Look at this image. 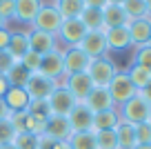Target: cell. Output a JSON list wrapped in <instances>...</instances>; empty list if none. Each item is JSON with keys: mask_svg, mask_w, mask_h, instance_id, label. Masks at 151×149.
Segmentation results:
<instances>
[{"mask_svg": "<svg viewBox=\"0 0 151 149\" xmlns=\"http://www.w3.org/2000/svg\"><path fill=\"white\" fill-rule=\"evenodd\" d=\"M120 114V120L124 122H131V125H140V122H147L151 116V105L147 103L140 93H136L133 98H129L124 105L118 107Z\"/></svg>", "mask_w": 151, "mask_h": 149, "instance_id": "6da1fadb", "label": "cell"}, {"mask_svg": "<svg viewBox=\"0 0 151 149\" xmlns=\"http://www.w3.org/2000/svg\"><path fill=\"white\" fill-rule=\"evenodd\" d=\"M107 91H109V96H111L113 105H116V107H120V105L127 103L129 98L136 96L138 89L131 85V80H129L127 71H120V69H118V71H116V76L111 78V82H109Z\"/></svg>", "mask_w": 151, "mask_h": 149, "instance_id": "7a4b0ae2", "label": "cell"}, {"mask_svg": "<svg viewBox=\"0 0 151 149\" xmlns=\"http://www.w3.org/2000/svg\"><path fill=\"white\" fill-rule=\"evenodd\" d=\"M116 71H118V67L113 65V60H109L107 56L91 58L89 67H87V74H89L93 87H109V82L116 76Z\"/></svg>", "mask_w": 151, "mask_h": 149, "instance_id": "3957f363", "label": "cell"}, {"mask_svg": "<svg viewBox=\"0 0 151 149\" xmlns=\"http://www.w3.org/2000/svg\"><path fill=\"white\" fill-rule=\"evenodd\" d=\"M60 25H62V16L58 14V9L53 5H42L40 11L36 14L31 27L36 31H45V33H51V36H58L60 31Z\"/></svg>", "mask_w": 151, "mask_h": 149, "instance_id": "277c9868", "label": "cell"}, {"mask_svg": "<svg viewBox=\"0 0 151 149\" xmlns=\"http://www.w3.org/2000/svg\"><path fill=\"white\" fill-rule=\"evenodd\" d=\"M47 103H49V111H51V116H69L71 109L76 107V98L71 96V91L65 87V85H58L56 89L51 91V96L47 98Z\"/></svg>", "mask_w": 151, "mask_h": 149, "instance_id": "5b68a950", "label": "cell"}, {"mask_svg": "<svg viewBox=\"0 0 151 149\" xmlns=\"http://www.w3.org/2000/svg\"><path fill=\"white\" fill-rule=\"evenodd\" d=\"M56 87H58V82L53 78H49L45 74H31L27 85H24V91L29 93L31 100H47Z\"/></svg>", "mask_w": 151, "mask_h": 149, "instance_id": "8992f818", "label": "cell"}, {"mask_svg": "<svg viewBox=\"0 0 151 149\" xmlns=\"http://www.w3.org/2000/svg\"><path fill=\"white\" fill-rule=\"evenodd\" d=\"M38 74H45L49 78H53L58 85H62V80L67 78L65 74V62H62V51L60 49H53V51L45 54L42 60H40V71Z\"/></svg>", "mask_w": 151, "mask_h": 149, "instance_id": "52a82bcc", "label": "cell"}, {"mask_svg": "<svg viewBox=\"0 0 151 149\" xmlns=\"http://www.w3.org/2000/svg\"><path fill=\"white\" fill-rule=\"evenodd\" d=\"M85 33H87V27L82 25L80 18H69V20H62L56 38H60L67 47H78L80 40L85 38Z\"/></svg>", "mask_w": 151, "mask_h": 149, "instance_id": "ba28073f", "label": "cell"}, {"mask_svg": "<svg viewBox=\"0 0 151 149\" xmlns=\"http://www.w3.org/2000/svg\"><path fill=\"white\" fill-rule=\"evenodd\" d=\"M62 62H65V74L71 76V74H82L87 71L91 58L82 51L80 47H67L62 51Z\"/></svg>", "mask_w": 151, "mask_h": 149, "instance_id": "9c48e42d", "label": "cell"}, {"mask_svg": "<svg viewBox=\"0 0 151 149\" xmlns=\"http://www.w3.org/2000/svg\"><path fill=\"white\" fill-rule=\"evenodd\" d=\"M62 85L71 91V96L76 98V103H85V98L89 96V91L93 89V82H91V78H89L87 71L67 76V78L62 80Z\"/></svg>", "mask_w": 151, "mask_h": 149, "instance_id": "30bf717a", "label": "cell"}, {"mask_svg": "<svg viewBox=\"0 0 151 149\" xmlns=\"http://www.w3.org/2000/svg\"><path fill=\"white\" fill-rule=\"evenodd\" d=\"M89 58H102L107 56V40H104V31H87L85 38L78 45Z\"/></svg>", "mask_w": 151, "mask_h": 149, "instance_id": "8fae6325", "label": "cell"}, {"mask_svg": "<svg viewBox=\"0 0 151 149\" xmlns=\"http://www.w3.org/2000/svg\"><path fill=\"white\" fill-rule=\"evenodd\" d=\"M67 120H69L73 131H91V127H93V111L85 103H78L71 109V114L67 116Z\"/></svg>", "mask_w": 151, "mask_h": 149, "instance_id": "7c38bea8", "label": "cell"}, {"mask_svg": "<svg viewBox=\"0 0 151 149\" xmlns=\"http://www.w3.org/2000/svg\"><path fill=\"white\" fill-rule=\"evenodd\" d=\"M104 40H107L109 51H124L131 47V36H129V27H113L104 29Z\"/></svg>", "mask_w": 151, "mask_h": 149, "instance_id": "4fadbf2b", "label": "cell"}, {"mask_svg": "<svg viewBox=\"0 0 151 149\" xmlns=\"http://www.w3.org/2000/svg\"><path fill=\"white\" fill-rule=\"evenodd\" d=\"M85 105L93 114L107 111V109H116V105H113V100H111V96H109L107 87H93L89 91V96L85 98Z\"/></svg>", "mask_w": 151, "mask_h": 149, "instance_id": "5bb4252c", "label": "cell"}, {"mask_svg": "<svg viewBox=\"0 0 151 149\" xmlns=\"http://www.w3.org/2000/svg\"><path fill=\"white\" fill-rule=\"evenodd\" d=\"M133 47H145L151 40V18H138L127 25Z\"/></svg>", "mask_w": 151, "mask_h": 149, "instance_id": "9a60e30c", "label": "cell"}, {"mask_svg": "<svg viewBox=\"0 0 151 149\" xmlns=\"http://www.w3.org/2000/svg\"><path fill=\"white\" fill-rule=\"evenodd\" d=\"M58 49L56 47V36L51 33H45V31H29V51H36L38 56H45V54Z\"/></svg>", "mask_w": 151, "mask_h": 149, "instance_id": "2e32d148", "label": "cell"}, {"mask_svg": "<svg viewBox=\"0 0 151 149\" xmlns=\"http://www.w3.org/2000/svg\"><path fill=\"white\" fill-rule=\"evenodd\" d=\"M45 134L58 142V140H69V138H71V134H73V129H71L69 120H67L65 116H49Z\"/></svg>", "mask_w": 151, "mask_h": 149, "instance_id": "e0dca14e", "label": "cell"}, {"mask_svg": "<svg viewBox=\"0 0 151 149\" xmlns=\"http://www.w3.org/2000/svg\"><path fill=\"white\" fill-rule=\"evenodd\" d=\"M2 100H5V105L9 107V111H24V109L29 107V93L24 91V87H9L7 89V93L2 96Z\"/></svg>", "mask_w": 151, "mask_h": 149, "instance_id": "ac0fdd59", "label": "cell"}, {"mask_svg": "<svg viewBox=\"0 0 151 149\" xmlns=\"http://www.w3.org/2000/svg\"><path fill=\"white\" fill-rule=\"evenodd\" d=\"M102 22H104V29H113V27H127L131 20L120 5H107L102 9Z\"/></svg>", "mask_w": 151, "mask_h": 149, "instance_id": "d6986e66", "label": "cell"}, {"mask_svg": "<svg viewBox=\"0 0 151 149\" xmlns=\"http://www.w3.org/2000/svg\"><path fill=\"white\" fill-rule=\"evenodd\" d=\"M16 2V11H14V18L20 20V22H33L36 14L40 11L42 2L40 0H14Z\"/></svg>", "mask_w": 151, "mask_h": 149, "instance_id": "ffe728a7", "label": "cell"}, {"mask_svg": "<svg viewBox=\"0 0 151 149\" xmlns=\"http://www.w3.org/2000/svg\"><path fill=\"white\" fill-rule=\"evenodd\" d=\"M120 122V114L118 107L116 109H107V111L93 114V127L91 131H107V129H116V125Z\"/></svg>", "mask_w": 151, "mask_h": 149, "instance_id": "44dd1931", "label": "cell"}, {"mask_svg": "<svg viewBox=\"0 0 151 149\" xmlns=\"http://www.w3.org/2000/svg\"><path fill=\"white\" fill-rule=\"evenodd\" d=\"M7 51L11 54L14 60H20V58L29 51V33H24V31H11Z\"/></svg>", "mask_w": 151, "mask_h": 149, "instance_id": "7402d4cb", "label": "cell"}, {"mask_svg": "<svg viewBox=\"0 0 151 149\" xmlns=\"http://www.w3.org/2000/svg\"><path fill=\"white\" fill-rule=\"evenodd\" d=\"M113 131H116V138H118V149H133L136 147V131H133L131 122L120 120Z\"/></svg>", "mask_w": 151, "mask_h": 149, "instance_id": "603a6c76", "label": "cell"}, {"mask_svg": "<svg viewBox=\"0 0 151 149\" xmlns=\"http://www.w3.org/2000/svg\"><path fill=\"white\" fill-rule=\"evenodd\" d=\"M53 7L62 16V20H69V18H80L82 9H85V2L82 0H56Z\"/></svg>", "mask_w": 151, "mask_h": 149, "instance_id": "cb8c5ba5", "label": "cell"}, {"mask_svg": "<svg viewBox=\"0 0 151 149\" xmlns=\"http://www.w3.org/2000/svg\"><path fill=\"white\" fill-rule=\"evenodd\" d=\"M82 25L87 27V31H104V22H102V9H91L85 7L80 14Z\"/></svg>", "mask_w": 151, "mask_h": 149, "instance_id": "d4e9b609", "label": "cell"}, {"mask_svg": "<svg viewBox=\"0 0 151 149\" xmlns=\"http://www.w3.org/2000/svg\"><path fill=\"white\" fill-rule=\"evenodd\" d=\"M127 76H129L131 85L138 89V91H142V89L151 82V71L145 69V67H140V65H136V62H133V65L127 69Z\"/></svg>", "mask_w": 151, "mask_h": 149, "instance_id": "484cf974", "label": "cell"}, {"mask_svg": "<svg viewBox=\"0 0 151 149\" xmlns=\"http://www.w3.org/2000/svg\"><path fill=\"white\" fill-rule=\"evenodd\" d=\"M69 145L71 149H96V136L93 131H73Z\"/></svg>", "mask_w": 151, "mask_h": 149, "instance_id": "4316f807", "label": "cell"}, {"mask_svg": "<svg viewBox=\"0 0 151 149\" xmlns=\"http://www.w3.org/2000/svg\"><path fill=\"white\" fill-rule=\"evenodd\" d=\"M29 71L24 69L22 65H20V60L14 62V67L9 69V74H7V80H9V87H24L29 80Z\"/></svg>", "mask_w": 151, "mask_h": 149, "instance_id": "83f0119b", "label": "cell"}, {"mask_svg": "<svg viewBox=\"0 0 151 149\" xmlns=\"http://www.w3.org/2000/svg\"><path fill=\"white\" fill-rule=\"evenodd\" d=\"M120 7H122L124 14L129 16V20L147 18V0H124Z\"/></svg>", "mask_w": 151, "mask_h": 149, "instance_id": "f1b7e54d", "label": "cell"}, {"mask_svg": "<svg viewBox=\"0 0 151 149\" xmlns=\"http://www.w3.org/2000/svg\"><path fill=\"white\" fill-rule=\"evenodd\" d=\"M93 136H96V149H118V138H116L113 129L93 131Z\"/></svg>", "mask_w": 151, "mask_h": 149, "instance_id": "f546056e", "label": "cell"}, {"mask_svg": "<svg viewBox=\"0 0 151 149\" xmlns=\"http://www.w3.org/2000/svg\"><path fill=\"white\" fill-rule=\"evenodd\" d=\"M47 116H36V114H29L27 111V125H24V131H29V134L33 136H40L45 134V129H47Z\"/></svg>", "mask_w": 151, "mask_h": 149, "instance_id": "4dcf8cb0", "label": "cell"}, {"mask_svg": "<svg viewBox=\"0 0 151 149\" xmlns=\"http://www.w3.org/2000/svg\"><path fill=\"white\" fill-rule=\"evenodd\" d=\"M11 145L16 149H38V136L29 134V131H20V134L14 136Z\"/></svg>", "mask_w": 151, "mask_h": 149, "instance_id": "1f68e13d", "label": "cell"}, {"mask_svg": "<svg viewBox=\"0 0 151 149\" xmlns=\"http://www.w3.org/2000/svg\"><path fill=\"white\" fill-rule=\"evenodd\" d=\"M40 60H42V56H38L36 51H27L20 58V65H22L29 74H38V71H40Z\"/></svg>", "mask_w": 151, "mask_h": 149, "instance_id": "d6a6232c", "label": "cell"}, {"mask_svg": "<svg viewBox=\"0 0 151 149\" xmlns=\"http://www.w3.org/2000/svg\"><path fill=\"white\" fill-rule=\"evenodd\" d=\"M133 131H136V145H151V125L149 122L133 125Z\"/></svg>", "mask_w": 151, "mask_h": 149, "instance_id": "836d02e7", "label": "cell"}, {"mask_svg": "<svg viewBox=\"0 0 151 149\" xmlns=\"http://www.w3.org/2000/svg\"><path fill=\"white\" fill-rule=\"evenodd\" d=\"M133 62L151 71V47H149V45H145V47H138L136 56H133Z\"/></svg>", "mask_w": 151, "mask_h": 149, "instance_id": "e575fe53", "label": "cell"}, {"mask_svg": "<svg viewBox=\"0 0 151 149\" xmlns=\"http://www.w3.org/2000/svg\"><path fill=\"white\" fill-rule=\"evenodd\" d=\"M29 114H36V116H51L49 111V103L47 100H29V107H27Z\"/></svg>", "mask_w": 151, "mask_h": 149, "instance_id": "d590c367", "label": "cell"}, {"mask_svg": "<svg viewBox=\"0 0 151 149\" xmlns=\"http://www.w3.org/2000/svg\"><path fill=\"white\" fill-rule=\"evenodd\" d=\"M16 136V129L11 127L9 118L7 120H0V145H9Z\"/></svg>", "mask_w": 151, "mask_h": 149, "instance_id": "8d00e7d4", "label": "cell"}, {"mask_svg": "<svg viewBox=\"0 0 151 149\" xmlns=\"http://www.w3.org/2000/svg\"><path fill=\"white\" fill-rule=\"evenodd\" d=\"M14 11H16V2L14 0H0V18L5 20V22L14 18Z\"/></svg>", "mask_w": 151, "mask_h": 149, "instance_id": "74e56055", "label": "cell"}, {"mask_svg": "<svg viewBox=\"0 0 151 149\" xmlns=\"http://www.w3.org/2000/svg\"><path fill=\"white\" fill-rule=\"evenodd\" d=\"M14 62L16 60L11 58V54L7 51V49H5V51H0V74L7 76V74H9V69L14 67Z\"/></svg>", "mask_w": 151, "mask_h": 149, "instance_id": "f35d334b", "label": "cell"}, {"mask_svg": "<svg viewBox=\"0 0 151 149\" xmlns=\"http://www.w3.org/2000/svg\"><path fill=\"white\" fill-rule=\"evenodd\" d=\"M9 38H11V31L7 27L0 29V51H5L7 47H9Z\"/></svg>", "mask_w": 151, "mask_h": 149, "instance_id": "ab89813d", "label": "cell"}, {"mask_svg": "<svg viewBox=\"0 0 151 149\" xmlns=\"http://www.w3.org/2000/svg\"><path fill=\"white\" fill-rule=\"evenodd\" d=\"M53 142H56V140L49 138L47 134H40V136H38V149H51Z\"/></svg>", "mask_w": 151, "mask_h": 149, "instance_id": "60d3db41", "label": "cell"}, {"mask_svg": "<svg viewBox=\"0 0 151 149\" xmlns=\"http://www.w3.org/2000/svg\"><path fill=\"white\" fill-rule=\"evenodd\" d=\"M85 7H91V9H104L107 7V0H82Z\"/></svg>", "mask_w": 151, "mask_h": 149, "instance_id": "b9f144b4", "label": "cell"}, {"mask_svg": "<svg viewBox=\"0 0 151 149\" xmlns=\"http://www.w3.org/2000/svg\"><path fill=\"white\" fill-rule=\"evenodd\" d=\"M11 116V111H9V107L5 105V100L0 98V120H7V118Z\"/></svg>", "mask_w": 151, "mask_h": 149, "instance_id": "7bdbcfd3", "label": "cell"}, {"mask_svg": "<svg viewBox=\"0 0 151 149\" xmlns=\"http://www.w3.org/2000/svg\"><path fill=\"white\" fill-rule=\"evenodd\" d=\"M7 89H9V80H7V76L0 74V98L7 93Z\"/></svg>", "mask_w": 151, "mask_h": 149, "instance_id": "ee69618b", "label": "cell"}, {"mask_svg": "<svg viewBox=\"0 0 151 149\" xmlns=\"http://www.w3.org/2000/svg\"><path fill=\"white\" fill-rule=\"evenodd\" d=\"M138 93H140V96H142V98H145L147 103H149V105H151V82H149V85H147V87H145V89H142V91H138Z\"/></svg>", "mask_w": 151, "mask_h": 149, "instance_id": "f6af8a7d", "label": "cell"}, {"mask_svg": "<svg viewBox=\"0 0 151 149\" xmlns=\"http://www.w3.org/2000/svg\"><path fill=\"white\" fill-rule=\"evenodd\" d=\"M51 149H71V145H69V140H58V142L51 145Z\"/></svg>", "mask_w": 151, "mask_h": 149, "instance_id": "bcb514c9", "label": "cell"}, {"mask_svg": "<svg viewBox=\"0 0 151 149\" xmlns=\"http://www.w3.org/2000/svg\"><path fill=\"white\" fill-rule=\"evenodd\" d=\"M147 18H151V0H147Z\"/></svg>", "mask_w": 151, "mask_h": 149, "instance_id": "7dc6e473", "label": "cell"}, {"mask_svg": "<svg viewBox=\"0 0 151 149\" xmlns=\"http://www.w3.org/2000/svg\"><path fill=\"white\" fill-rule=\"evenodd\" d=\"M124 0H107V5H122Z\"/></svg>", "mask_w": 151, "mask_h": 149, "instance_id": "c3c4849f", "label": "cell"}, {"mask_svg": "<svg viewBox=\"0 0 151 149\" xmlns=\"http://www.w3.org/2000/svg\"><path fill=\"white\" fill-rule=\"evenodd\" d=\"M133 149H151V145H136Z\"/></svg>", "mask_w": 151, "mask_h": 149, "instance_id": "681fc988", "label": "cell"}, {"mask_svg": "<svg viewBox=\"0 0 151 149\" xmlns=\"http://www.w3.org/2000/svg\"><path fill=\"white\" fill-rule=\"evenodd\" d=\"M0 149H16V147H14V145L9 142V145H0Z\"/></svg>", "mask_w": 151, "mask_h": 149, "instance_id": "f907efd6", "label": "cell"}, {"mask_svg": "<svg viewBox=\"0 0 151 149\" xmlns=\"http://www.w3.org/2000/svg\"><path fill=\"white\" fill-rule=\"evenodd\" d=\"M2 27H5V20H2V18H0V29H2Z\"/></svg>", "mask_w": 151, "mask_h": 149, "instance_id": "816d5d0a", "label": "cell"}, {"mask_svg": "<svg viewBox=\"0 0 151 149\" xmlns=\"http://www.w3.org/2000/svg\"><path fill=\"white\" fill-rule=\"evenodd\" d=\"M147 122H149V125H151V116H149V120H147Z\"/></svg>", "mask_w": 151, "mask_h": 149, "instance_id": "f5cc1de1", "label": "cell"}]
</instances>
